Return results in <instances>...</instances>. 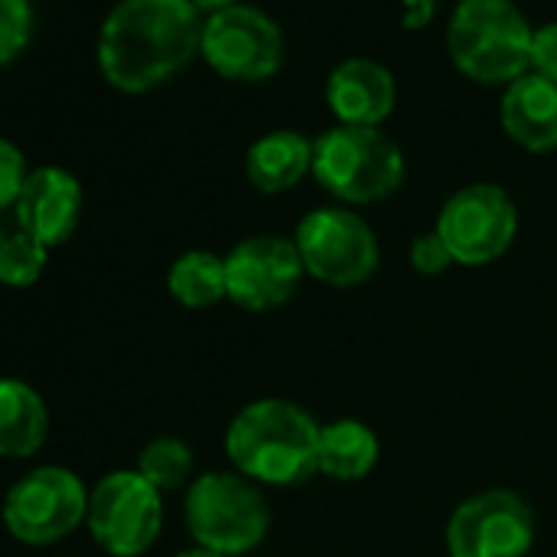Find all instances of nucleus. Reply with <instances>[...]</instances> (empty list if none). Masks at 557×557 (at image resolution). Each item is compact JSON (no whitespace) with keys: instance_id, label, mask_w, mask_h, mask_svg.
Segmentation results:
<instances>
[{"instance_id":"1","label":"nucleus","mask_w":557,"mask_h":557,"mask_svg":"<svg viewBox=\"0 0 557 557\" xmlns=\"http://www.w3.org/2000/svg\"><path fill=\"white\" fill-rule=\"evenodd\" d=\"M200 30L190 0H119L96 44L102 79L125 96L158 89L200 53Z\"/></svg>"},{"instance_id":"2","label":"nucleus","mask_w":557,"mask_h":557,"mask_svg":"<svg viewBox=\"0 0 557 557\" xmlns=\"http://www.w3.org/2000/svg\"><path fill=\"white\" fill-rule=\"evenodd\" d=\"M319 420L286 400L259 397L233 413L223 433V449L233 472L256 485L289 488L319 472Z\"/></svg>"},{"instance_id":"3","label":"nucleus","mask_w":557,"mask_h":557,"mask_svg":"<svg viewBox=\"0 0 557 557\" xmlns=\"http://www.w3.org/2000/svg\"><path fill=\"white\" fill-rule=\"evenodd\" d=\"M534 27L511 0H459L446 27L453 66L479 86H511L531 70Z\"/></svg>"},{"instance_id":"4","label":"nucleus","mask_w":557,"mask_h":557,"mask_svg":"<svg viewBox=\"0 0 557 557\" xmlns=\"http://www.w3.org/2000/svg\"><path fill=\"white\" fill-rule=\"evenodd\" d=\"M312 177L342 207H364L400 190L407 158L381 128L335 125L315 138Z\"/></svg>"},{"instance_id":"5","label":"nucleus","mask_w":557,"mask_h":557,"mask_svg":"<svg viewBox=\"0 0 557 557\" xmlns=\"http://www.w3.org/2000/svg\"><path fill=\"white\" fill-rule=\"evenodd\" d=\"M184 521L197 547L223 557H246L265 541L272 511L262 485L233 469H210L187 485Z\"/></svg>"},{"instance_id":"6","label":"nucleus","mask_w":557,"mask_h":557,"mask_svg":"<svg viewBox=\"0 0 557 557\" xmlns=\"http://www.w3.org/2000/svg\"><path fill=\"white\" fill-rule=\"evenodd\" d=\"M306 275L332 289L364 286L381 265V243L374 226L351 207L329 203L309 210L293 236Z\"/></svg>"},{"instance_id":"7","label":"nucleus","mask_w":557,"mask_h":557,"mask_svg":"<svg viewBox=\"0 0 557 557\" xmlns=\"http://www.w3.org/2000/svg\"><path fill=\"white\" fill-rule=\"evenodd\" d=\"M89 488L79 472L66 466H37L24 472L4 495L0 518L14 541L27 547H50L86 524Z\"/></svg>"},{"instance_id":"8","label":"nucleus","mask_w":557,"mask_h":557,"mask_svg":"<svg viewBox=\"0 0 557 557\" xmlns=\"http://www.w3.org/2000/svg\"><path fill=\"white\" fill-rule=\"evenodd\" d=\"M86 528L109 557H141L164 528L161 492L138 469H115L89 488Z\"/></svg>"},{"instance_id":"9","label":"nucleus","mask_w":557,"mask_h":557,"mask_svg":"<svg viewBox=\"0 0 557 557\" xmlns=\"http://www.w3.org/2000/svg\"><path fill=\"white\" fill-rule=\"evenodd\" d=\"M433 230L456 265L479 269L511 249L518 236V207L505 187L475 181L446 197Z\"/></svg>"},{"instance_id":"10","label":"nucleus","mask_w":557,"mask_h":557,"mask_svg":"<svg viewBox=\"0 0 557 557\" xmlns=\"http://www.w3.org/2000/svg\"><path fill=\"white\" fill-rule=\"evenodd\" d=\"M200 57L223 79L262 83L286 63V34L265 11L252 4H233L203 17Z\"/></svg>"},{"instance_id":"11","label":"nucleus","mask_w":557,"mask_h":557,"mask_svg":"<svg viewBox=\"0 0 557 557\" xmlns=\"http://www.w3.org/2000/svg\"><path fill=\"white\" fill-rule=\"evenodd\" d=\"M534 511L511 488H482L456 505L446 521L449 557H528Z\"/></svg>"},{"instance_id":"12","label":"nucleus","mask_w":557,"mask_h":557,"mask_svg":"<svg viewBox=\"0 0 557 557\" xmlns=\"http://www.w3.org/2000/svg\"><path fill=\"white\" fill-rule=\"evenodd\" d=\"M226 299L243 312H272L296 299L306 278L293 236L256 233L239 239L226 256Z\"/></svg>"},{"instance_id":"13","label":"nucleus","mask_w":557,"mask_h":557,"mask_svg":"<svg viewBox=\"0 0 557 557\" xmlns=\"http://www.w3.org/2000/svg\"><path fill=\"white\" fill-rule=\"evenodd\" d=\"M17 230L44 243L47 249L63 246L83 216V184L76 174L57 164L34 168L17 197Z\"/></svg>"},{"instance_id":"14","label":"nucleus","mask_w":557,"mask_h":557,"mask_svg":"<svg viewBox=\"0 0 557 557\" xmlns=\"http://www.w3.org/2000/svg\"><path fill=\"white\" fill-rule=\"evenodd\" d=\"M325 102L338 125L381 128L397 109V79L384 63L351 57L329 73Z\"/></svg>"},{"instance_id":"15","label":"nucleus","mask_w":557,"mask_h":557,"mask_svg":"<svg viewBox=\"0 0 557 557\" xmlns=\"http://www.w3.org/2000/svg\"><path fill=\"white\" fill-rule=\"evenodd\" d=\"M498 122L518 148L531 154L557 151V83L537 73H524L505 86Z\"/></svg>"},{"instance_id":"16","label":"nucleus","mask_w":557,"mask_h":557,"mask_svg":"<svg viewBox=\"0 0 557 557\" xmlns=\"http://www.w3.org/2000/svg\"><path fill=\"white\" fill-rule=\"evenodd\" d=\"M315 141L293 128H275L259 135L246 148V181L259 194H286L312 174Z\"/></svg>"},{"instance_id":"17","label":"nucleus","mask_w":557,"mask_h":557,"mask_svg":"<svg viewBox=\"0 0 557 557\" xmlns=\"http://www.w3.org/2000/svg\"><path fill=\"white\" fill-rule=\"evenodd\" d=\"M50 436V410L37 387L17 377H0V456L30 459Z\"/></svg>"},{"instance_id":"18","label":"nucleus","mask_w":557,"mask_h":557,"mask_svg":"<svg viewBox=\"0 0 557 557\" xmlns=\"http://www.w3.org/2000/svg\"><path fill=\"white\" fill-rule=\"evenodd\" d=\"M381 459V440L377 433L355 420L342 417L332 423H322L319 433V472L332 482H361L374 472Z\"/></svg>"},{"instance_id":"19","label":"nucleus","mask_w":557,"mask_h":557,"mask_svg":"<svg viewBox=\"0 0 557 557\" xmlns=\"http://www.w3.org/2000/svg\"><path fill=\"white\" fill-rule=\"evenodd\" d=\"M168 293L184 309H210L226 299V262L210 249H187L168 265Z\"/></svg>"},{"instance_id":"20","label":"nucleus","mask_w":557,"mask_h":557,"mask_svg":"<svg viewBox=\"0 0 557 557\" xmlns=\"http://www.w3.org/2000/svg\"><path fill=\"white\" fill-rule=\"evenodd\" d=\"M135 469L164 495L194 482V449L177 436H158L141 446Z\"/></svg>"},{"instance_id":"21","label":"nucleus","mask_w":557,"mask_h":557,"mask_svg":"<svg viewBox=\"0 0 557 557\" xmlns=\"http://www.w3.org/2000/svg\"><path fill=\"white\" fill-rule=\"evenodd\" d=\"M50 249L27 236L24 230L8 233L0 239V286L8 289H30L44 275Z\"/></svg>"},{"instance_id":"22","label":"nucleus","mask_w":557,"mask_h":557,"mask_svg":"<svg viewBox=\"0 0 557 557\" xmlns=\"http://www.w3.org/2000/svg\"><path fill=\"white\" fill-rule=\"evenodd\" d=\"M37 14L30 0H0V66L21 60L34 40Z\"/></svg>"},{"instance_id":"23","label":"nucleus","mask_w":557,"mask_h":557,"mask_svg":"<svg viewBox=\"0 0 557 557\" xmlns=\"http://www.w3.org/2000/svg\"><path fill=\"white\" fill-rule=\"evenodd\" d=\"M27 177H30V171H27L24 151L11 138H0V210L17 207V197H21Z\"/></svg>"},{"instance_id":"24","label":"nucleus","mask_w":557,"mask_h":557,"mask_svg":"<svg viewBox=\"0 0 557 557\" xmlns=\"http://www.w3.org/2000/svg\"><path fill=\"white\" fill-rule=\"evenodd\" d=\"M449 265H456V262H453L446 243L436 236V230L413 236V243H410V269L417 275H443Z\"/></svg>"},{"instance_id":"25","label":"nucleus","mask_w":557,"mask_h":557,"mask_svg":"<svg viewBox=\"0 0 557 557\" xmlns=\"http://www.w3.org/2000/svg\"><path fill=\"white\" fill-rule=\"evenodd\" d=\"M528 73H537V76L557 83V21L534 27V37H531V70Z\"/></svg>"},{"instance_id":"26","label":"nucleus","mask_w":557,"mask_h":557,"mask_svg":"<svg viewBox=\"0 0 557 557\" xmlns=\"http://www.w3.org/2000/svg\"><path fill=\"white\" fill-rule=\"evenodd\" d=\"M190 4L200 11V14H216V11H226V8H233V4H239V0H190Z\"/></svg>"},{"instance_id":"27","label":"nucleus","mask_w":557,"mask_h":557,"mask_svg":"<svg viewBox=\"0 0 557 557\" xmlns=\"http://www.w3.org/2000/svg\"><path fill=\"white\" fill-rule=\"evenodd\" d=\"M174 557H223V554H213V550H207V547H184V550H177Z\"/></svg>"},{"instance_id":"28","label":"nucleus","mask_w":557,"mask_h":557,"mask_svg":"<svg viewBox=\"0 0 557 557\" xmlns=\"http://www.w3.org/2000/svg\"><path fill=\"white\" fill-rule=\"evenodd\" d=\"M4 236H8V233H4V230H0V239H4Z\"/></svg>"}]
</instances>
